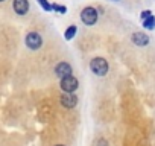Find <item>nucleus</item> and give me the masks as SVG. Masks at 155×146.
<instances>
[{
  "label": "nucleus",
  "instance_id": "nucleus-4",
  "mask_svg": "<svg viewBox=\"0 0 155 146\" xmlns=\"http://www.w3.org/2000/svg\"><path fill=\"white\" fill-rule=\"evenodd\" d=\"M25 43L28 46V49L31 50H38L41 46H43V38L38 32H29L25 38Z\"/></svg>",
  "mask_w": 155,
  "mask_h": 146
},
{
  "label": "nucleus",
  "instance_id": "nucleus-13",
  "mask_svg": "<svg viewBox=\"0 0 155 146\" xmlns=\"http://www.w3.org/2000/svg\"><path fill=\"white\" fill-rule=\"evenodd\" d=\"M150 15H152V11L146 9V11H143V12H141V15H140V17H141V20H146V18H149Z\"/></svg>",
  "mask_w": 155,
  "mask_h": 146
},
{
  "label": "nucleus",
  "instance_id": "nucleus-12",
  "mask_svg": "<svg viewBox=\"0 0 155 146\" xmlns=\"http://www.w3.org/2000/svg\"><path fill=\"white\" fill-rule=\"evenodd\" d=\"M37 2L40 3V6H41L44 11H47V12L52 11V3H49V0H37Z\"/></svg>",
  "mask_w": 155,
  "mask_h": 146
},
{
  "label": "nucleus",
  "instance_id": "nucleus-2",
  "mask_svg": "<svg viewBox=\"0 0 155 146\" xmlns=\"http://www.w3.org/2000/svg\"><path fill=\"white\" fill-rule=\"evenodd\" d=\"M59 87L64 93H74L78 90V87H79V81H78L73 75H70V76L62 78L59 81Z\"/></svg>",
  "mask_w": 155,
  "mask_h": 146
},
{
  "label": "nucleus",
  "instance_id": "nucleus-10",
  "mask_svg": "<svg viewBox=\"0 0 155 146\" xmlns=\"http://www.w3.org/2000/svg\"><path fill=\"white\" fill-rule=\"evenodd\" d=\"M143 28H144V29H149V31L155 29V17H153V15H150L149 18L143 20Z\"/></svg>",
  "mask_w": 155,
  "mask_h": 146
},
{
  "label": "nucleus",
  "instance_id": "nucleus-9",
  "mask_svg": "<svg viewBox=\"0 0 155 146\" xmlns=\"http://www.w3.org/2000/svg\"><path fill=\"white\" fill-rule=\"evenodd\" d=\"M76 32H78L76 25H71V26H68V28L65 29V32H64V38H65L67 41H70V40H73V37L76 35Z\"/></svg>",
  "mask_w": 155,
  "mask_h": 146
},
{
  "label": "nucleus",
  "instance_id": "nucleus-11",
  "mask_svg": "<svg viewBox=\"0 0 155 146\" xmlns=\"http://www.w3.org/2000/svg\"><path fill=\"white\" fill-rule=\"evenodd\" d=\"M52 11H56V12H59V14H65V12H67V6L58 5V3H52Z\"/></svg>",
  "mask_w": 155,
  "mask_h": 146
},
{
  "label": "nucleus",
  "instance_id": "nucleus-15",
  "mask_svg": "<svg viewBox=\"0 0 155 146\" xmlns=\"http://www.w3.org/2000/svg\"><path fill=\"white\" fill-rule=\"evenodd\" d=\"M0 2H5V0H0Z\"/></svg>",
  "mask_w": 155,
  "mask_h": 146
},
{
  "label": "nucleus",
  "instance_id": "nucleus-7",
  "mask_svg": "<svg viewBox=\"0 0 155 146\" xmlns=\"http://www.w3.org/2000/svg\"><path fill=\"white\" fill-rule=\"evenodd\" d=\"M14 11L18 15H26L29 11V0H14Z\"/></svg>",
  "mask_w": 155,
  "mask_h": 146
},
{
  "label": "nucleus",
  "instance_id": "nucleus-16",
  "mask_svg": "<svg viewBox=\"0 0 155 146\" xmlns=\"http://www.w3.org/2000/svg\"><path fill=\"white\" fill-rule=\"evenodd\" d=\"M114 2H119V0H114Z\"/></svg>",
  "mask_w": 155,
  "mask_h": 146
},
{
  "label": "nucleus",
  "instance_id": "nucleus-1",
  "mask_svg": "<svg viewBox=\"0 0 155 146\" xmlns=\"http://www.w3.org/2000/svg\"><path fill=\"white\" fill-rule=\"evenodd\" d=\"M108 68H110L108 67V62L102 56H96L90 62V70L94 73L96 76H105L107 73H108Z\"/></svg>",
  "mask_w": 155,
  "mask_h": 146
},
{
  "label": "nucleus",
  "instance_id": "nucleus-3",
  "mask_svg": "<svg viewBox=\"0 0 155 146\" xmlns=\"http://www.w3.org/2000/svg\"><path fill=\"white\" fill-rule=\"evenodd\" d=\"M81 20H82V23L87 25V26L96 25V22H97V11H96L94 8H91V6L84 8V9L81 11Z\"/></svg>",
  "mask_w": 155,
  "mask_h": 146
},
{
  "label": "nucleus",
  "instance_id": "nucleus-6",
  "mask_svg": "<svg viewBox=\"0 0 155 146\" xmlns=\"http://www.w3.org/2000/svg\"><path fill=\"white\" fill-rule=\"evenodd\" d=\"M59 102L64 108H74L78 104V96L74 93H64V95H61Z\"/></svg>",
  "mask_w": 155,
  "mask_h": 146
},
{
  "label": "nucleus",
  "instance_id": "nucleus-14",
  "mask_svg": "<svg viewBox=\"0 0 155 146\" xmlns=\"http://www.w3.org/2000/svg\"><path fill=\"white\" fill-rule=\"evenodd\" d=\"M55 146H64V144H55Z\"/></svg>",
  "mask_w": 155,
  "mask_h": 146
},
{
  "label": "nucleus",
  "instance_id": "nucleus-5",
  "mask_svg": "<svg viewBox=\"0 0 155 146\" xmlns=\"http://www.w3.org/2000/svg\"><path fill=\"white\" fill-rule=\"evenodd\" d=\"M73 73V68H71V65L68 64V62H58L56 65H55V75L59 78V79H62V78H67V76H70Z\"/></svg>",
  "mask_w": 155,
  "mask_h": 146
},
{
  "label": "nucleus",
  "instance_id": "nucleus-8",
  "mask_svg": "<svg viewBox=\"0 0 155 146\" xmlns=\"http://www.w3.org/2000/svg\"><path fill=\"white\" fill-rule=\"evenodd\" d=\"M131 40H132V43H134L135 46H140V47L149 44V37H147L144 32H134L132 37H131Z\"/></svg>",
  "mask_w": 155,
  "mask_h": 146
}]
</instances>
